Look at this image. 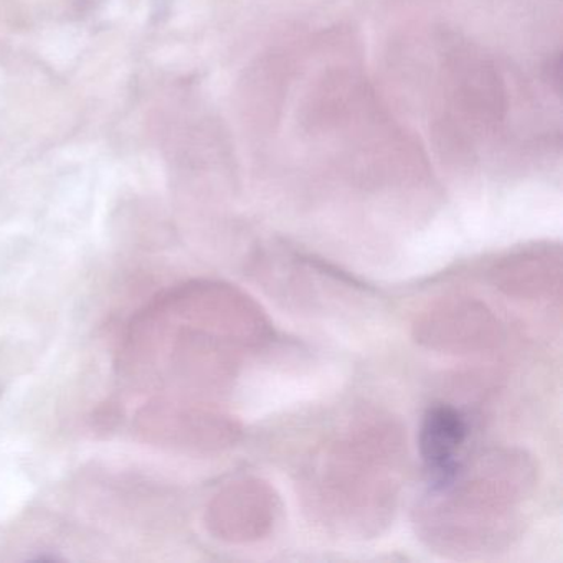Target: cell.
<instances>
[{"label": "cell", "mask_w": 563, "mask_h": 563, "mask_svg": "<svg viewBox=\"0 0 563 563\" xmlns=\"http://www.w3.org/2000/svg\"><path fill=\"white\" fill-rule=\"evenodd\" d=\"M536 484V463L526 451H486L438 477L415 512L417 532L446 555L497 552L519 536Z\"/></svg>", "instance_id": "obj_1"}, {"label": "cell", "mask_w": 563, "mask_h": 563, "mask_svg": "<svg viewBox=\"0 0 563 563\" xmlns=\"http://www.w3.org/2000/svg\"><path fill=\"white\" fill-rule=\"evenodd\" d=\"M404 437L391 421L364 417L324 448L309 471L308 499L319 519L349 536L387 526L397 504Z\"/></svg>", "instance_id": "obj_2"}, {"label": "cell", "mask_w": 563, "mask_h": 563, "mask_svg": "<svg viewBox=\"0 0 563 563\" xmlns=\"http://www.w3.org/2000/svg\"><path fill=\"white\" fill-rule=\"evenodd\" d=\"M413 338L423 347L443 354H479L499 344L503 325L477 299L446 298L418 316Z\"/></svg>", "instance_id": "obj_3"}, {"label": "cell", "mask_w": 563, "mask_h": 563, "mask_svg": "<svg viewBox=\"0 0 563 563\" xmlns=\"http://www.w3.org/2000/svg\"><path fill=\"white\" fill-rule=\"evenodd\" d=\"M219 530L232 542H258L272 533L282 503L266 481L253 477L230 487L219 500Z\"/></svg>", "instance_id": "obj_4"}, {"label": "cell", "mask_w": 563, "mask_h": 563, "mask_svg": "<svg viewBox=\"0 0 563 563\" xmlns=\"http://www.w3.org/2000/svg\"><path fill=\"white\" fill-rule=\"evenodd\" d=\"M493 283L507 296L527 301L559 295L562 252L559 246H537L507 256L493 269Z\"/></svg>", "instance_id": "obj_5"}, {"label": "cell", "mask_w": 563, "mask_h": 563, "mask_svg": "<svg viewBox=\"0 0 563 563\" xmlns=\"http://www.w3.org/2000/svg\"><path fill=\"white\" fill-rule=\"evenodd\" d=\"M467 438V423L451 405H434L424 413L420 430V453L427 466L444 476L456 466V457Z\"/></svg>", "instance_id": "obj_6"}]
</instances>
